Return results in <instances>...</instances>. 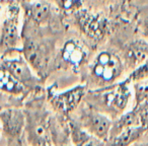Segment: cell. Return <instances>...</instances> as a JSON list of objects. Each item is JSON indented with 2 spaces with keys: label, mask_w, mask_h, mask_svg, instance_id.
<instances>
[{
  "label": "cell",
  "mask_w": 148,
  "mask_h": 146,
  "mask_svg": "<svg viewBox=\"0 0 148 146\" xmlns=\"http://www.w3.org/2000/svg\"><path fill=\"white\" fill-rule=\"evenodd\" d=\"M81 72L82 83L88 89L110 86L126 79L129 75L119 47L99 50Z\"/></svg>",
  "instance_id": "1"
},
{
  "label": "cell",
  "mask_w": 148,
  "mask_h": 146,
  "mask_svg": "<svg viewBox=\"0 0 148 146\" xmlns=\"http://www.w3.org/2000/svg\"><path fill=\"white\" fill-rule=\"evenodd\" d=\"M25 137L29 146H53L51 134L52 110L46 99L45 88L33 93L25 99Z\"/></svg>",
  "instance_id": "2"
},
{
  "label": "cell",
  "mask_w": 148,
  "mask_h": 146,
  "mask_svg": "<svg viewBox=\"0 0 148 146\" xmlns=\"http://www.w3.org/2000/svg\"><path fill=\"white\" fill-rule=\"evenodd\" d=\"M83 101L114 121L133 107V86L126 78L107 87L88 89Z\"/></svg>",
  "instance_id": "3"
},
{
  "label": "cell",
  "mask_w": 148,
  "mask_h": 146,
  "mask_svg": "<svg viewBox=\"0 0 148 146\" xmlns=\"http://www.w3.org/2000/svg\"><path fill=\"white\" fill-rule=\"evenodd\" d=\"M21 52L35 72L45 81L55 59V45L50 40L23 36Z\"/></svg>",
  "instance_id": "4"
},
{
  "label": "cell",
  "mask_w": 148,
  "mask_h": 146,
  "mask_svg": "<svg viewBox=\"0 0 148 146\" xmlns=\"http://www.w3.org/2000/svg\"><path fill=\"white\" fill-rule=\"evenodd\" d=\"M87 90L88 88L83 83L63 90L58 89L57 85L53 84L46 87L45 93L47 103L52 112L68 119L83 103Z\"/></svg>",
  "instance_id": "5"
},
{
  "label": "cell",
  "mask_w": 148,
  "mask_h": 146,
  "mask_svg": "<svg viewBox=\"0 0 148 146\" xmlns=\"http://www.w3.org/2000/svg\"><path fill=\"white\" fill-rule=\"evenodd\" d=\"M91 50L84 41L79 38H69L63 43L52 64L54 69L82 71L90 60ZM51 68V70H52Z\"/></svg>",
  "instance_id": "6"
},
{
  "label": "cell",
  "mask_w": 148,
  "mask_h": 146,
  "mask_svg": "<svg viewBox=\"0 0 148 146\" xmlns=\"http://www.w3.org/2000/svg\"><path fill=\"white\" fill-rule=\"evenodd\" d=\"M0 63L29 93L44 88V80L36 73L35 70L25 59L21 49L0 58Z\"/></svg>",
  "instance_id": "7"
},
{
  "label": "cell",
  "mask_w": 148,
  "mask_h": 146,
  "mask_svg": "<svg viewBox=\"0 0 148 146\" xmlns=\"http://www.w3.org/2000/svg\"><path fill=\"white\" fill-rule=\"evenodd\" d=\"M75 23L85 39L95 46L105 43L114 32L113 23L108 17L86 9L75 12Z\"/></svg>",
  "instance_id": "8"
},
{
  "label": "cell",
  "mask_w": 148,
  "mask_h": 146,
  "mask_svg": "<svg viewBox=\"0 0 148 146\" xmlns=\"http://www.w3.org/2000/svg\"><path fill=\"white\" fill-rule=\"evenodd\" d=\"M70 119L77 126L95 137L107 141L111 134L113 120L105 114L97 112L83 101Z\"/></svg>",
  "instance_id": "9"
},
{
  "label": "cell",
  "mask_w": 148,
  "mask_h": 146,
  "mask_svg": "<svg viewBox=\"0 0 148 146\" xmlns=\"http://www.w3.org/2000/svg\"><path fill=\"white\" fill-rule=\"evenodd\" d=\"M23 36L19 21V7L17 3L7 8L6 16L0 27V58L21 49Z\"/></svg>",
  "instance_id": "10"
},
{
  "label": "cell",
  "mask_w": 148,
  "mask_h": 146,
  "mask_svg": "<svg viewBox=\"0 0 148 146\" xmlns=\"http://www.w3.org/2000/svg\"><path fill=\"white\" fill-rule=\"evenodd\" d=\"M118 47L129 74L148 59V41L138 36L136 32L128 36Z\"/></svg>",
  "instance_id": "11"
},
{
  "label": "cell",
  "mask_w": 148,
  "mask_h": 146,
  "mask_svg": "<svg viewBox=\"0 0 148 146\" xmlns=\"http://www.w3.org/2000/svg\"><path fill=\"white\" fill-rule=\"evenodd\" d=\"M25 114L23 107H10L0 112V133L10 143L25 136Z\"/></svg>",
  "instance_id": "12"
},
{
  "label": "cell",
  "mask_w": 148,
  "mask_h": 146,
  "mask_svg": "<svg viewBox=\"0 0 148 146\" xmlns=\"http://www.w3.org/2000/svg\"><path fill=\"white\" fill-rule=\"evenodd\" d=\"M27 17L36 25H46L52 19L53 8L51 4L46 1H35L29 4L23 5Z\"/></svg>",
  "instance_id": "13"
},
{
  "label": "cell",
  "mask_w": 148,
  "mask_h": 146,
  "mask_svg": "<svg viewBox=\"0 0 148 146\" xmlns=\"http://www.w3.org/2000/svg\"><path fill=\"white\" fill-rule=\"evenodd\" d=\"M147 135L142 126H134L109 137L106 146H133Z\"/></svg>",
  "instance_id": "14"
},
{
  "label": "cell",
  "mask_w": 148,
  "mask_h": 146,
  "mask_svg": "<svg viewBox=\"0 0 148 146\" xmlns=\"http://www.w3.org/2000/svg\"><path fill=\"white\" fill-rule=\"evenodd\" d=\"M0 91L10 97L27 99L31 93L23 87L0 63Z\"/></svg>",
  "instance_id": "15"
},
{
  "label": "cell",
  "mask_w": 148,
  "mask_h": 146,
  "mask_svg": "<svg viewBox=\"0 0 148 146\" xmlns=\"http://www.w3.org/2000/svg\"><path fill=\"white\" fill-rule=\"evenodd\" d=\"M68 123L74 146H106V141H103L91 134L87 133L70 119H68Z\"/></svg>",
  "instance_id": "16"
},
{
  "label": "cell",
  "mask_w": 148,
  "mask_h": 146,
  "mask_svg": "<svg viewBox=\"0 0 148 146\" xmlns=\"http://www.w3.org/2000/svg\"><path fill=\"white\" fill-rule=\"evenodd\" d=\"M133 25L136 34L148 41V3L136 10Z\"/></svg>",
  "instance_id": "17"
},
{
  "label": "cell",
  "mask_w": 148,
  "mask_h": 146,
  "mask_svg": "<svg viewBox=\"0 0 148 146\" xmlns=\"http://www.w3.org/2000/svg\"><path fill=\"white\" fill-rule=\"evenodd\" d=\"M127 79L131 83L140 82L148 79V59L144 61L141 65L130 72V74L127 76Z\"/></svg>",
  "instance_id": "18"
},
{
  "label": "cell",
  "mask_w": 148,
  "mask_h": 146,
  "mask_svg": "<svg viewBox=\"0 0 148 146\" xmlns=\"http://www.w3.org/2000/svg\"><path fill=\"white\" fill-rule=\"evenodd\" d=\"M23 103H25V99L10 97L0 91V112L10 107H23Z\"/></svg>",
  "instance_id": "19"
},
{
  "label": "cell",
  "mask_w": 148,
  "mask_h": 146,
  "mask_svg": "<svg viewBox=\"0 0 148 146\" xmlns=\"http://www.w3.org/2000/svg\"><path fill=\"white\" fill-rule=\"evenodd\" d=\"M57 6L64 11H78L82 6V0H54Z\"/></svg>",
  "instance_id": "20"
},
{
  "label": "cell",
  "mask_w": 148,
  "mask_h": 146,
  "mask_svg": "<svg viewBox=\"0 0 148 146\" xmlns=\"http://www.w3.org/2000/svg\"><path fill=\"white\" fill-rule=\"evenodd\" d=\"M134 110L137 112L138 117H139L140 126L144 128L146 134L148 135V103H143L137 106H133Z\"/></svg>",
  "instance_id": "21"
},
{
  "label": "cell",
  "mask_w": 148,
  "mask_h": 146,
  "mask_svg": "<svg viewBox=\"0 0 148 146\" xmlns=\"http://www.w3.org/2000/svg\"><path fill=\"white\" fill-rule=\"evenodd\" d=\"M6 146H29L27 140H25V137H21V139H17L13 142H10V143H6Z\"/></svg>",
  "instance_id": "22"
},
{
  "label": "cell",
  "mask_w": 148,
  "mask_h": 146,
  "mask_svg": "<svg viewBox=\"0 0 148 146\" xmlns=\"http://www.w3.org/2000/svg\"><path fill=\"white\" fill-rule=\"evenodd\" d=\"M133 146H148V135L143 137L140 141H138L137 143L134 144Z\"/></svg>",
  "instance_id": "23"
},
{
  "label": "cell",
  "mask_w": 148,
  "mask_h": 146,
  "mask_svg": "<svg viewBox=\"0 0 148 146\" xmlns=\"http://www.w3.org/2000/svg\"><path fill=\"white\" fill-rule=\"evenodd\" d=\"M35 1H37V0H15V2L18 3V4H21L23 6V5H25V4L33 3V2H35Z\"/></svg>",
  "instance_id": "24"
},
{
  "label": "cell",
  "mask_w": 148,
  "mask_h": 146,
  "mask_svg": "<svg viewBox=\"0 0 148 146\" xmlns=\"http://www.w3.org/2000/svg\"><path fill=\"white\" fill-rule=\"evenodd\" d=\"M103 1H105V0H103Z\"/></svg>",
  "instance_id": "25"
}]
</instances>
